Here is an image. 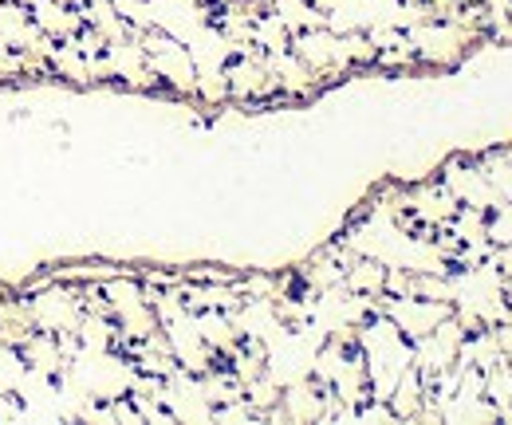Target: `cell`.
I'll list each match as a JSON object with an SVG mask.
<instances>
[{
    "label": "cell",
    "mask_w": 512,
    "mask_h": 425,
    "mask_svg": "<svg viewBox=\"0 0 512 425\" xmlns=\"http://www.w3.org/2000/svg\"><path fill=\"white\" fill-rule=\"evenodd\" d=\"M489 244L493 248L512 244V201H497L489 209Z\"/></svg>",
    "instance_id": "obj_2"
},
{
    "label": "cell",
    "mask_w": 512,
    "mask_h": 425,
    "mask_svg": "<svg viewBox=\"0 0 512 425\" xmlns=\"http://www.w3.org/2000/svg\"><path fill=\"white\" fill-rule=\"evenodd\" d=\"M438 178H442V185L453 193V201L465 205V209H481V213H489V209L501 201V197L493 193L489 178H485L477 154H457V158H449Z\"/></svg>",
    "instance_id": "obj_1"
}]
</instances>
